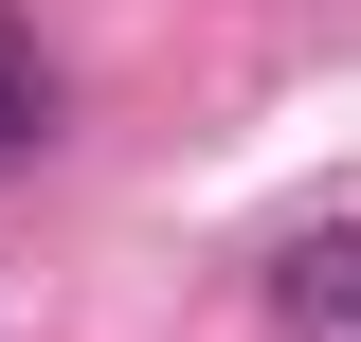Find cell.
Here are the masks:
<instances>
[{
  "label": "cell",
  "instance_id": "1",
  "mask_svg": "<svg viewBox=\"0 0 361 342\" xmlns=\"http://www.w3.org/2000/svg\"><path fill=\"white\" fill-rule=\"evenodd\" d=\"M271 324L289 342H361V216H325V234L271 253Z\"/></svg>",
  "mask_w": 361,
  "mask_h": 342
},
{
  "label": "cell",
  "instance_id": "2",
  "mask_svg": "<svg viewBox=\"0 0 361 342\" xmlns=\"http://www.w3.org/2000/svg\"><path fill=\"white\" fill-rule=\"evenodd\" d=\"M37 144H54V72H37V54H18V18H0V180L37 163Z\"/></svg>",
  "mask_w": 361,
  "mask_h": 342
}]
</instances>
